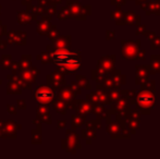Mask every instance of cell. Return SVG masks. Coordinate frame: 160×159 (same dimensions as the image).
<instances>
[{
  "instance_id": "obj_7",
  "label": "cell",
  "mask_w": 160,
  "mask_h": 159,
  "mask_svg": "<svg viewBox=\"0 0 160 159\" xmlns=\"http://www.w3.org/2000/svg\"><path fill=\"white\" fill-rule=\"evenodd\" d=\"M114 63H116V56H106L99 60L98 68L105 72V74H111L114 70Z\"/></svg>"
},
{
  "instance_id": "obj_4",
  "label": "cell",
  "mask_w": 160,
  "mask_h": 159,
  "mask_svg": "<svg viewBox=\"0 0 160 159\" xmlns=\"http://www.w3.org/2000/svg\"><path fill=\"white\" fill-rule=\"evenodd\" d=\"M112 105H113L114 109H116L117 115H118L120 118H122V119H127V117L130 115V112H131L130 100L120 95L119 99L116 100Z\"/></svg>"
},
{
  "instance_id": "obj_6",
  "label": "cell",
  "mask_w": 160,
  "mask_h": 159,
  "mask_svg": "<svg viewBox=\"0 0 160 159\" xmlns=\"http://www.w3.org/2000/svg\"><path fill=\"white\" fill-rule=\"evenodd\" d=\"M141 15H137L133 10H128L127 12L123 11V17L121 20L117 21V25H139L141 24Z\"/></svg>"
},
{
  "instance_id": "obj_12",
  "label": "cell",
  "mask_w": 160,
  "mask_h": 159,
  "mask_svg": "<svg viewBox=\"0 0 160 159\" xmlns=\"http://www.w3.org/2000/svg\"><path fill=\"white\" fill-rule=\"evenodd\" d=\"M150 59H152V63L149 64V73L150 74L160 73V56L152 55Z\"/></svg>"
},
{
  "instance_id": "obj_11",
  "label": "cell",
  "mask_w": 160,
  "mask_h": 159,
  "mask_svg": "<svg viewBox=\"0 0 160 159\" xmlns=\"http://www.w3.org/2000/svg\"><path fill=\"white\" fill-rule=\"evenodd\" d=\"M36 96H37V99L39 100V102H48L52 99L53 93L49 88H47V87H42V88H39V91L37 92Z\"/></svg>"
},
{
  "instance_id": "obj_24",
  "label": "cell",
  "mask_w": 160,
  "mask_h": 159,
  "mask_svg": "<svg viewBox=\"0 0 160 159\" xmlns=\"http://www.w3.org/2000/svg\"><path fill=\"white\" fill-rule=\"evenodd\" d=\"M107 39H116V32L107 31Z\"/></svg>"
},
{
  "instance_id": "obj_22",
  "label": "cell",
  "mask_w": 160,
  "mask_h": 159,
  "mask_svg": "<svg viewBox=\"0 0 160 159\" xmlns=\"http://www.w3.org/2000/svg\"><path fill=\"white\" fill-rule=\"evenodd\" d=\"M138 27L136 28V31H135V34L136 35H142L145 33L146 31V26L145 25H137Z\"/></svg>"
},
{
  "instance_id": "obj_3",
  "label": "cell",
  "mask_w": 160,
  "mask_h": 159,
  "mask_svg": "<svg viewBox=\"0 0 160 159\" xmlns=\"http://www.w3.org/2000/svg\"><path fill=\"white\" fill-rule=\"evenodd\" d=\"M55 61L58 64H63L69 71H75L81 66V56L78 52L62 50L55 53Z\"/></svg>"
},
{
  "instance_id": "obj_10",
  "label": "cell",
  "mask_w": 160,
  "mask_h": 159,
  "mask_svg": "<svg viewBox=\"0 0 160 159\" xmlns=\"http://www.w3.org/2000/svg\"><path fill=\"white\" fill-rule=\"evenodd\" d=\"M110 77H112L114 84H116V88H118V89H120V87L127 83V77H125V75H123L122 73H121L120 70H116V69H114L111 72V74H110Z\"/></svg>"
},
{
  "instance_id": "obj_1",
  "label": "cell",
  "mask_w": 160,
  "mask_h": 159,
  "mask_svg": "<svg viewBox=\"0 0 160 159\" xmlns=\"http://www.w3.org/2000/svg\"><path fill=\"white\" fill-rule=\"evenodd\" d=\"M155 91L150 89H142L138 94H136V97H133L130 100L131 105H136L138 111H141L144 115H149L152 112V109L155 107Z\"/></svg>"
},
{
  "instance_id": "obj_15",
  "label": "cell",
  "mask_w": 160,
  "mask_h": 159,
  "mask_svg": "<svg viewBox=\"0 0 160 159\" xmlns=\"http://www.w3.org/2000/svg\"><path fill=\"white\" fill-rule=\"evenodd\" d=\"M102 82H103V87H105L106 89H108V91H110V89H112V88H116V84H114L111 77H105Z\"/></svg>"
},
{
  "instance_id": "obj_18",
  "label": "cell",
  "mask_w": 160,
  "mask_h": 159,
  "mask_svg": "<svg viewBox=\"0 0 160 159\" xmlns=\"http://www.w3.org/2000/svg\"><path fill=\"white\" fill-rule=\"evenodd\" d=\"M120 95L123 96V97H125L127 99L131 100L133 97H134L135 95H136V91H120Z\"/></svg>"
},
{
  "instance_id": "obj_2",
  "label": "cell",
  "mask_w": 160,
  "mask_h": 159,
  "mask_svg": "<svg viewBox=\"0 0 160 159\" xmlns=\"http://www.w3.org/2000/svg\"><path fill=\"white\" fill-rule=\"evenodd\" d=\"M142 42L137 40H121V56L124 60H144L146 51L141 50Z\"/></svg>"
},
{
  "instance_id": "obj_20",
  "label": "cell",
  "mask_w": 160,
  "mask_h": 159,
  "mask_svg": "<svg viewBox=\"0 0 160 159\" xmlns=\"http://www.w3.org/2000/svg\"><path fill=\"white\" fill-rule=\"evenodd\" d=\"M158 48H160V36L155 37L152 40V45H150V49L152 50H155V49H158Z\"/></svg>"
},
{
  "instance_id": "obj_17",
  "label": "cell",
  "mask_w": 160,
  "mask_h": 159,
  "mask_svg": "<svg viewBox=\"0 0 160 159\" xmlns=\"http://www.w3.org/2000/svg\"><path fill=\"white\" fill-rule=\"evenodd\" d=\"M108 93H109V96H110V98H111V100H112V104H113L116 100H118L119 97H120V91H119L118 88L110 89Z\"/></svg>"
},
{
  "instance_id": "obj_14",
  "label": "cell",
  "mask_w": 160,
  "mask_h": 159,
  "mask_svg": "<svg viewBox=\"0 0 160 159\" xmlns=\"http://www.w3.org/2000/svg\"><path fill=\"white\" fill-rule=\"evenodd\" d=\"M141 86H142V89H150V91H155L156 82H155V80H147L144 83H142Z\"/></svg>"
},
{
  "instance_id": "obj_19",
  "label": "cell",
  "mask_w": 160,
  "mask_h": 159,
  "mask_svg": "<svg viewBox=\"0 0 160 159\" xmlns=\"http://www.w3.org/2000/svg\"><path fill=\"white\" fill-rule=\"evenodd\" d=\"M95 112H96V115L98 116L99 119H100V118H103L106 115V108L103 106H101V105H97L95 107Z\"/></svg>"
},
{
  "instance_id": "obj_8",
  "label": "cell",
  "mask_w": 160,
  "mask_h": 159,
  "mask_svg": "<svg viewBox=\"0 0 160 159\" xmlns=\"http://www.w3.org/2000/svg\"><path fill=\"white\" fill-rule=\"evenodd\" d=\"M135 83L138 85H141L142 83H144L145 81L148 80L149 77V66H136L135 67Z\"/></svg>"
},
{
  "instance_id": "obj_5",
  "label": "cell",
  "mask_w": 160,
  "mask_h": 159,
  "mask_svg": "<svg viewBox=\"0 0 160 159\" xmlns=\"http://www.w3.org/2000/svg\"><path fill=\"white\" fill-rule=\"evenodd\" d=\"M139 120H141V113L138 110H131L130 115L125 119V127L128 130L131 134H134L136 130L139 129Z\"/></svg>"
},
{
  "instance_id": "obj_9",
  "label": "cell",
  "mask_w": 160,
  "mask_h": 159,
  "mask_svg": "<svg viewBox=\"0 0 160 159\" xmlns=\"http://www.w3.org/2000/svg\"><path fill=\"white\" fill-rule=\"evenodd\" d=\"M142 9L146 11V14L149 15L152 13L159 15L160 14V0H155V1H146L141 4Z\"/></svg>"
},
{
  "instance_id": "obj_16",
  "label": "cell",
  "mask_w": 160,
  "mask_h": 159,
  "mask_svg": "<svg viewBox=\"0 0 160 159\" xmlns=\"http://www.w3.org/2000/svg\"><path fill=\"white\" fill-rule=\"evenodd\" d=\"M122 17H123V11L121 10L120 6H117V9L111 13V17L113 20H116V21H119V20L122 19Z\"/></svg>"
},
{
  "instance_id": "obj_21",
  "label": "cell",
  "mask_w": 160,
  "mask_h": 159,
  "mask_svg": "<svg viewBox=\"0 0 160 159\" xmlns=\"http://www.w3.org/2000/svg\"><path fill=\"white\" fill-rule=\"evenodd\" d=\"M143 35H145L146 37H147V39H149L150 42H152V39L155 38V36H156V33L155 32H152V31H145V33H144Z\"/></svg>"
},
{
  "instance_id": "obj_25",
  "label": "cell",
  "mask_w": 160,
  "mask_h": 159,
  "mask_svg": "<svg viewBox=\"0 0 160 159\" xmlns=\"http://www.w3.org/2000/svg\"><path fill=\"white\" fill-rule=\"evenodd\" d=\"M147 0H135V4H137V6H141L142 3H144V2H146Z\"/></svg>"
},
{
  "instance_id": "obj_23",
  "label": "cell",
  "mask_w": 160,
  "mask_h": 159,
  "mask_svg": "<svg viewBox=\"0 0 160 159\" xmlns=\"http://www.w3.org/2000/svg\"><path fill=\"white\" fill-rule=\"evenodd\" d=\"M125 1L127 0H111V4H113V6H123V4H125Z\"/></svg>"
},
{
  "instance_id": "obj_13",
  "label": "cell",
  "mask_w": 160,
  "mask_h": 159,
  "mask_svg": "<svg viewBox=\"0 0 160 159\" xmlns=\"http://www.w3.org/2000/svg\"><path fill=\"white\" fill-rule=\"evenodd\" d=\"M98 100L102 102V104L112 105V100H111V98H110V96H109V93L106 91L105 87H103L102 89H100L98 87Z\"/></svg>"
}]
</instances>
